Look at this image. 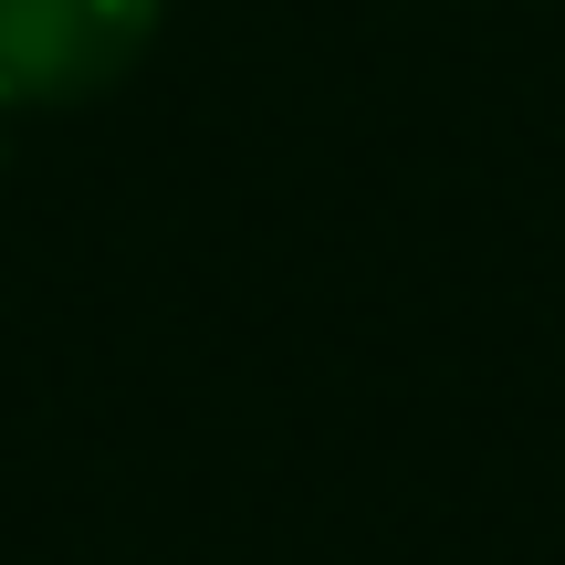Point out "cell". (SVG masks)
Returning a JSON list of instances; mask_svg holds the SVG:
<instances>
[{"instance_id": "6da1fadb", "label": "cell", "mask_w": 565, "mask_h": 565, "mask_svg": "<svg viewBox=\"0 0 565 565\" xmlns=\"http://www.w3.org/2000/svg\"><path fill=\"white\" fill-rule=\"evenodd\" d=\"M158 32V0H0V105H74Z\"/></svg>"}]
</instances>
